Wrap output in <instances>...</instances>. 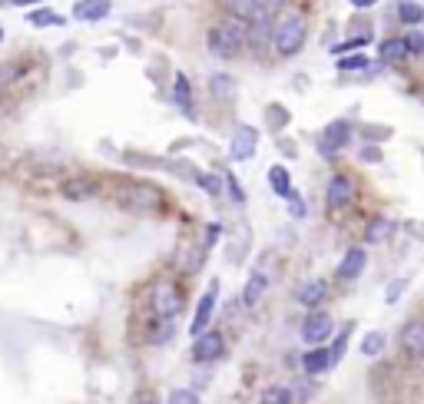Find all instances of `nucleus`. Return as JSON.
Returning a JSON list of instances; mask_svg holds the SVG:
<instances>
[{"label":"nucleus","instance_id":"nucleus-4","mask_svg":"<svg viewBox=\"0 0 424 404\" xmlns=\"http://www.w3.org/2000/svg\"><path fill=\"white\" fill-rule=\"evenodd\" d=\"M152 315L163 318V322H173L176 315H179V308H183V288L176 282H169V278H163V282L152 285Z\"/></svg>","mask_w":424,"mask_h":404},{"label":"nucleus","instance_id":"nucleus-19","mask_svg":"<svg viewBox=\"0 0 424 404\" xmlns=\"http://www.w3.org/2000/svg\"><path fill=\"white\" fill-rule=\"evenodd\" d=\"M349 140H351L349 123H332V126H325V133H322V140L318 142H325V146H332V149H341Z\"/></svg>","mask_w":424,"mask_h":404},{"label":"nucleus","instance_id":"nucleus-17","mask_svg":"<svg viewBox=\"0 0 424 404\" xmlns=\"http://www.w3.org/2000/svg\"><path fill=\"white\" fill-rule=\"evenodd\" d=\"M408 56H411V50H408V40H404V37H392V40L381 44V60H384V63H401Z\"/></svg>","mask_w":424,"mask_h":404},{"label":"nucleus","instance_id":"nucleus-13","mask_svg":"<svg viewBox=\"0 0 424 404\" xmlns=\"http://www.w3.org/2000/svg\"><path fill=\"white\" fill-rule=\"evenodd\" d=\"M365 262H368V259H365V252H361V249H349V252H345V259H341V265H338V278H341V282H355V278L365 272Z\"/></svg>","mask_w":424,"mask_h":404},{"label":"nucleus","instance_id":"nucleus-23","mask_svg":"<svg viewBox=\"0 0 424 404\" xmlns=\"http://www.w3.org/2000/svg\"><path fill=\"white\" fill-rule=\"evenodd\" d=\"M365 235H368V242H381V239H388V235H392V222H388L384 216L371 219V222H368V229H365Z\"/></svg>","mask_w":424,"mask_h":404},{"label":"nucleus","instance_id":"nucleus-11","mask_svg":"<svg viewBox=\"0 0 424 404\" xmlns=\"http://www.w3.org/2000/svg\"><path fill=\"white\" fill-rule=\"evenodd\" d=\"M325 295H328V285L322 282V278H312V282H302L298 288H295V302L298 305H305V308H315V305H322L325 302Z\"/></svg>","mask_w":424,"mask_h":404},{"label":"nucleus","instance_id":"nucleus-36","mask_svg":"<svg viewBox=\"0 0 424 404\" xmlns=\"http://www.w3.org/2000/svg\"><path fill=\"white\" fill-rule=\"evenodd\" d=\"M140 404H156V401H152V398H143V401Z\"/></svg>","mask_w":424,"mask_h":404},{"label":"nucleus","instance_id":"nucleus-27","mask_svg":"<svg viewBox=\"0 0 424 404\" xmlns=\"http://www.w3.org/2000/svg\"><path fill=\"white\" fill-rule=\"evenodd\" d=\"M398 17H401L404 23H421L424 20V11L414 4V0H404L401 7H398Z\"/></svg>","mask_w":424,"mask_h":404},{"label":"nucleus","instance_id":"nucleus-28","mask_svg":"<svg viewBox=\"0 0 424 404\" xmlns=\"http://www.w3.org/2000/svg\"><path fill=\"white\" fill-rule=\"evenodd\" d=\"M27 23H33V27H56V23H63V20H60L54 11H33L30 17H27Z\"/></svg>","mask_w":424,"mask_h":404},{"label":"nucleus","instance_id":"nucleus-33","mask_svg":"<svg viewBox=\"0 0 424 404\" xmlns=\"http://www.w3.org/2000/svg\"><path fill=\"white\" fill-rule=\"evenodd\" d=\"M289 202H292V209H289V212H292L295 219H302V216H305V202H302V199L292 192V196H289Z\"/></svg>","mask_w":424,"mask_h":404},{"label":"nucleus","instance_id":"nucleus-9","mask_svg":"<svg viewBox=\"0 0 424 404\" xmlns=\"http://www.w3.org/2000/svg\"><path fill=\"white\" fill-rule=\"evenodd\" d=\"M216 295H219V285L212 282V285L206 288V295H202V302H199L196 315H193V325H189V335H193V338H199V335L206 331L209 318H212V308H216Z\"/></svg>","mask_w":424,"mask_h":404},{"label":"nucleus","instance_id":"nucleus-5","mask_svg":"<svg viewBox=\"0 0 424 404\" xmlns=\"http://www.w3.org/2000/svg\"><path fill=\"white\" fill-rule=\"evenodd\" d=\"M226 355V338L222 331H202L196 341H193V358L209 365V361H219Z\"/></svg>","mask_w":424,"mask_h":404},{"label":"nucleus","instance_id":"nucleus-16","mask_svg":"<svg viewBox=\"0 0 424 404\" xmlns=\"http://www.w3.org/2000/svg\"><path fill=\"white\" fill-rule=\"evenodd\" d=\"M302 368H305V374H322L325 368H332V351H328V348H312V351H305Z\"/></svg>","mask_w":424,"mask_h":404},{"label":"nucleus","instance_id":"nucleus-6","mask_svg":"<svg viewBox=\"0 0 424 404\" xmlns=\"http://www.w3.org/2000/svg\"><path fill=\"white\" fill-rule=\"evenodd\" d=\"M332 331H335V322H332V315H328V312H312V315H305V322H302V341H308V345H322V341H325Z\"/></svg>","mask_w":424,"mask_h":404},{"label":"nucleus","instance_id":"nucleus-12","mask_svg":"<svg viewBox=\"0 0 424 404\" xmlns=\"http://www.w3.org/2000/svg\"><path fill=\"white\" fill-rule=\"evenodd\" d=\"M60 192H63V199H70V202H83V199L99 196V183L97 179H70V183L60 186Z\"/></svg>","mask_w":424,"mask_h":404},{"label":"nucleus","instance_id":"nucleus-25","mask_svg":"<svg viewBox=\"0 0 424 404\" xmlns=\"http://www.w3.org/2000/svg\"><path fill=\"white\" fill-rule=\"evenodd\" d=\"M285 4L289 0H259V20L255 23H265V20H272V17H279L285 11Z\"/></svg>","mask_w":424,"mask_h":404},{"label":"nucleus","instance_id":"nucleus-1","mask_svg":"<svg viewBox=\"0 0 424 404\" xmlns=\"http://www.w3.org/2000/svg\"><path fill=\"white\" fill-rule=\"evenodd\" d=\"M206 47H209V54L222 56V60L236 56L242 47H246V27H242V20L212 23V30H209V37H206Z\"/></svg>","mask_w":424,"mask_h":404},{"label":"nucleus","instance_id":"nucleus-7","mask_svg":"<svg viewBox=\"0 0 424 404\" xmlns=\"http://www.w3.org/2000/svg\"><path fill=\"white\" fill-rule=\"evenodd\" d=\"M325 202L328 209H349L355 202V183H351L349 176H332L328 179V189H325Z\"/></svg>","mask_w":424,"mask_h":404},{"label":"nucleus","instance_id":"nucleus-26","mask_svg":"<svg viewBox=\"0 0 424 404\" xmlns=\"http://www.w3.org/2000/svg\"><path fill=\"white\" fill-rule=\"evenodd\" d=\"M232 93H236V80L226 77V73H216V77H212V97L226 99V97H232Z\"/></svg>","mask_w":424,"mask_h":404},{"label":"nucleus","instance_id":"nucleus-15","mask_svg":"<svg viewBox=\"0 0 424 404\" xmlns=\"http://www.w3.org/2000/svg\"><path fill=\"white\" fill-rule=\"evenodd\" d=\"M232 20H259V0H222Z\"/></svg>","mask_w":424,"mask_h":404},{"label":"nucleus","instance_id":"nucleus-14","mask_svg":"<svg viewBox=\"0 0 424 404\" xmlns=\"http://www.w3.org/2000/svg\"><path fill=\"white\" fill-rule=\"evenodd\" d=\"M109 13V0H80L73 7V17L83 23H93V20H103Z\"/></svg>","mask_w":424,"mask_h":404},{"label":"nucleus","instance_id":"nucleus-8","mask_svg":"<svg viewBox=\"0 0 424 404\" xmlns=\"http://www.w3.org/2000/svg\"><path fill=\"white\" fill-rule=\"evenodd\" d=\"M401 348L414 361L424 358V318H414V322H408L401 328Z\"/></svg>","mask_w":424,"mask_h":404},{"label":"nucleus","instance_id":"nucleus-20","mask_svg":"<svg viewBox=\"0 0 424 404\" xmlns=\"http://www.w3.org/2000/svg\"><path fill=\"white\" fill-rule=\"evenodd\" d=\"M269 186H272L275 196H282V199L292 196V179H289V169H285V166H272V169H269Z\"/></svg>","mask_w":424,"mask_h":404},{"label":"nucleus","instance_id":"nucleus-21","mask_svg":"<svg viewBox=\"0 0 424 404\" xmlns=\"http://www.w3.org/2000/svg\"><path fill=\"white\" fill-rule=\"evenodd\" d=\"M384 331H368V335H365V341H361V355H365V358H378L381 351H384Z\"/></svg>","mask_w":424,"mask_h":404},{"label":"nucleus","instance_id":"nucleus-18","mask_svg":"<svg viewBox=\"0 0 424 404\" xmlns=\"http://www.w3.org/2000/svg\"><path fill=\"white\" fill-rule=\"evenodd\" d=\"M265 285H269V278H265V272H252L249 275V282H246V288H242V302L246 305H259V298L262 292H265Z\"/></svg>","mask_w":424,"mask_h":404},{"label":"nucleus","instance_id":"nucleus-3","mask_svg":"<svg viewBox=\"0 0 424 404\" xmlns=\"http://www.w3.org/2000/svg\"><path fill=\"white\" fill-rule=\"evenodd\" d=\"M116 202L126 206L130 212H152V209L163 206V192L152 183H126L116 189Z\"/></svg>","mask_w":424,"mask_h":404},{"label":"nucleus","instance_id":"nucleus-30","mask_svg":"<svg viewBox=\"0 0 424 404\" xmlns=\"http://www.w3.org/2000/svg\"><path fill=\"white\" fill-rule=\"evenodd\" d=\"M166 404H199V394L189 391V388H176V391H169Z\"/></svg>","mask_w":424,"mask_h":404},{"label":"nucleus","instance_id":"nucleus-22","mask_svg":"<svg viewBox=\"0 0 424 404\" xmlns=\"http://www.w3.org/2000/svg\"><path fill=\"white\" fill-rule=\"evenodd\" d=\"M173 99L186 109V113H189V103H193V90H189V80H186L183 73H176V80H173Z\"/></svg>","mask_w":424,"mask_h":404},{"label":"nucleus","instance_id":"nucleus-31","mask_svg":"<svg viewBox=\"0 0 424 404\" xmlns=\"http://www.w3.org/2000/svg\"><path fill=\"white\" fill-rule=\"evenodd\" d=\"M404 40H408V50H411V54H424V33L421 30H411Z\"/></svg>","mask_w":424,"mask_h":404},{"label":"nucleus","instance_id":"nucleus-10","mask_svg":"<svg viewBox=\"0 0 424 404\" xmlns=\"http://www.w3.org/2000/svg\"><path fill=\"white\" fill-rule=\"evenodd\" d=\"M255 146H259V130H252V126H239L236 136H232V159H249L255 153Z\"/></svg>","mask_w":424,"mask_h":404},{"label":"nucleus","instance_id":"nucleus-34","mask_svg":"<svg viewBox=\"0 0 424 404\" xmlns=\"http://www.w3.org/2000/svg\"><path fill=\"white\" fill-rule=\"evenodd\" d=\"M349 4H355V7H371V4H378V0H349Z\"/></svg>","mask_w":424,"mask_h":404},{"label":"nucleus","instance_id":"nucleus-29","mask_svg":"<svg viewBox=\"0 0 424 404\" xmlns=\"http://www.w3.org/2000/svg\"><path fill=\"white\" fill-rule=\"evenodd\" d=\"M193 179H196V186L202 189V192H209V196H219V192H222V186H219V179H216V176H209V173H196Z\"/></svg>","mask_w":424,"mask_h":404},{"label":"nucleus","instance_id":"nucleus-24","mask_svg":"<svg viewBox=\"0 0 424 404\" xmlns=\"http://www.w3.org/2000/svg\"><path fill=\"white\" fill-rule=\"evenodd\" d=\"M262 404H292V391L282 384H272V388L262 391Z\"/></svg>","mask_w":424,"mask_h":404},{"label":"nucleus","instance_id":"nucleus-35","mask_svg":"<svg viewBox=\"0 0 424 404\" xmlns=\"http://www.w3.org/2000/svg\"><path fill=\"white\" fill-rule=\"evenodd\" d=\"M17 7H30V4H44V0H13Z\"/></svg>","mask_w":424,"mask_h":404},{"label":"nucleus","instance_id":"nucleus-32","mask_svg":"<svg viewBox=\"0 0 424 404\" xmlns=\"http://www.w3.org/2000/svg\"><path fill=\"white\" fill-rule=\"evenodd\" d=\"M361 66H368V60L365 56H345V60H338V70H361Z\"/></svg>","mask_w":424,"mask_h":404},{"label":"nucleus","instance_id":"nucleus-2","mask_svg":"<svg viewBox=\"0 0 424 404\" xmlns=\"http://www.w3.org/2000/svg\"><path fill=\"white\" fill-rule=\"evenodd\" d=\"M305 37H308V23H305L302 13H289L272 33V47L279 56H295L305 47Z\"/></svg>","mask_w":424,"mask_h":404}]
</instances>
